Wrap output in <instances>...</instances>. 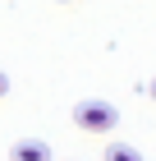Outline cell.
<instances>
[{
	"instance_id": "6da1fadb",
	"label": "cell",
	"mask_w": 156,
	"mask_h": 161,
	"mask_svg": "<svg viewBox=\"0 0 156 161\" xmlns=\"http://www.w3.org/2000/svg\"><path fill=\"white\" fill-rule=\"evenodd\" d=\"M73 124H78L83 134H110V129L120 124V111H115L110 101H78V106H73Z\"/></svg>"
},
{
	"instance_id": "7a4b0ae2",
	"label": "cell",
	"mask_w": 156,
	"mask_h": 161,
	"mask_svg": "<svg viewBox=\"0 0 156 161\" xmlns=\"http://www.w3.org/2000/svg\"><path fill=\"white\" fill-rule=\"evenodd\" d=\"M9 161H51V147L41 143V138H23V143H14Z\"/></svg>"
},
{
	"instance_id": "3957f363",
	"label": "cell",
	"mask_w": 156,
	"mask_h": 161,
	"mask_svg": "<svg viewBox=\"0 0 156 161\" xmlns=\"http://www.w3.org/2000/svg\"><path fill=\"white\" fill-rule=\"evenodd\" d=\"M106 161H143V157H138L129 143H110V147H106Z\"/></svg>"
},
{
	"instance_id": "277c9868",
	"label": "cell",
	"mask_w": 156,
	"mask_h": 161,
	"mask_svg": "<svg viewBox=\"0 0 156 161\" xmlns=\"http://www.w3.org/2000/svg\"><path fill=\"white\" fill-rule=\"evenodd\" d=\"M5 92H9V78H5V74H0V97H5Z\"/></svg>"
},
{
	"instance_id": "5b68a950",
	"label": "cell",
	"mask_w": 156,
	"mask_h": 161,
	"mask_svg": "<svg viewBox=\"0 0 156 161\" xmlns=\"http://www.w3.org/2000/svg\"><path fill=\"white\" fill-rule=\"evenodd\" d=\"M152 97H156V83H152Z\"/></svg>"
}]
</instances>
